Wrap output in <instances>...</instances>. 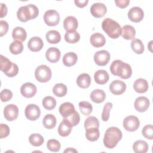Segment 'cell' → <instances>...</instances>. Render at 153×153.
Segmentation results:
<instances>
[{
  "label": "cell",
  "mask_w": 153,
  "mask_h": 153,
  "mask_svg": "<svg viewBox=\"0 0 153 153\" xmlns=\"http://www.w3.org/2000/svg\"><path fill=\"white\" fill-rule=\"evenodd\" d=\"M110 71L114 75L119 76L122 79H128L132 74L130 65L120 60L112 62L110 66Z\"/></svg>",
  "instance_id": "cell-1"
},
{
  "label": "cell",
  "mask_w": 153,
  "mask_h": 153,
  "mask_svg": "<svg viewBox=\"0 0 153 153\" xmlns=\"http://www.w3.org/2000/svg\"><path fill=\"white\" fill-rule=\"evenodd\" d=\"M122 137L123 134L120 129L116 127H111L105 131L103 137L104 145L107 148L112 149L117 146Z\"/></svg>",
  "instance_id": "cell-2"
},
{
  "label": "cell",
  "mask_w": 153,
  "mask_h": 153,
  "mask_svg": "<svg viewBox=\"0 0 153 153\" xmlns=\"http://www.w3.org/2000/svg\"><path fill=\"white\" fill-rule=\"evenodd\" d=\"M102 27L111 38L117 39L121 34V27L120 24L112 19H105L102 23Z\"/></svg>",
  "instance_id": "cell-3"
},
{
  "label": "cell",
  "mask_w": 153,
  "mask_h": 153,
  "mask_svg": "<svg viewBox=\"0 0 153 153\" xmlns=\"http://www.w3.org/2000/svg\"><path fill=\"white\" fill-rule=\"evenodd\" d=\"M52 72L50 68L47 65L38 66L35 71L36 79L40 82H47L50 80Z\"/></svg>",
  "instance_id": "cell-4"
},
{
  "label": "cell",
  "mask_w": 153,
  "mask_h": 153,
  "mask_svg": "<svg viewBox=\"0 0 153 153\" xmlns=\"http://www.w3.org/2000/svg\"><path fill=\"white\" fill-rule=\"evenodd\" d=\"M44 20L47 25L54 26L57 25L60 22V15L54 10H48L44 14Z\"/></svg>",
  "instance_id": "cell-5"
},
{
  "label": "cell",
  "mask_w": 153,
  "mask_h": 153,
  "mask_svg": "<svg viewBox=\"0 0 153 153\" xmlns=\"http://www.w3.org/2000/svg\"><path fill=\"white\" fill-rule=\"evenodd\" d=\"M123 124L124 129L128 131L133 132L138 129L140 126V121L137 117L129 115L124 118Z\"/></svg>",
  "instance_id": "cell-6"
},
{
  "label": "cell",
  "mask_w": 153,
  "mask_h": 153,
  "mask_svg": "<svg viewBox=\"0 0 153 153\" xmlns=\"http://www.w3.org/2000/svg\"><path fill=\"white\" fill-rule=\"evenodd\" d=\"M26 117L30 121H35L39 118L41 110L39 107L35 104L28 105L25 111Z\"/></svg>",
  "instance_id": "cell-7"
},
{
  "label": "cell",
  "mask_w": 153,
  "mask_h": 153,
  "mask_svg": "<svg viewBox=\"0 0 153 153\" xmlns=\"http://www.w3.org/2000/svg\"><path fill=\"white\" fill-rule=\"evenodd\" d=\"M110 53L106 50L97 51L94 55V61L96 65L100 66L106 65L110 60Z\"/></svg>",
  "instance_id": "cell-8"
},
{
  "label": "cell",
  "mask_w": 153,
  "mask_h": 153,
  "mask_svg": "<svg viewBox=\"0 0 153 153\" xmlns=\"http://www.w3.org/2000/svg\"><path fill=\"white\" fill-rule=\"evenodd\" d=\"M19 115L18 107L13 104L7 105L4 109V115L5 118L9 121H12L17 119Z\"/></svg>",
  "instance_id": "cell-9"
},
{
  "label": "cell",
  "mask_w": 153,
  "mask_h": 153,
  "mask_svg": "<svg viewBox=\"0 0 153 153\" xmlns=\"http://www.w3.org/2000/svg\"><path fill=\"white\" fill-rule=\"evenodd\" d=\"M107 12V8L105 4L100 2L94 3L90 8V13L96 18L103 17Z\"/></svg>",
  "instance_id": "cell-10"
},
{
  "label": "cell",
  "mask_w": 153,
  "mask_h": 153,
  "mask_svg": "<svg viewBox=\"0 0 153 153\" xmlns=\"http://www.w3.org/2000/svg\"><path fill=\"white\" fill-rule=\"evenodd\" d=\"M144 17L143 11L138 7H134L130 8L128 12V17L133 22L139 23L142 20Z\"/></svg>",
  "instance_id": "cell-11"
},
{
  "label": "cell",
  "mask_w": 153,
  "mask_h": 153,
  "mask_svg": "<svg viewBox=\"0 0 153 153\" xmlns=\"http://www.w3.org/2000/svg\"><path fill=\"white\" fill-rule=\"evenodd\" d=\"M126 90V84L121 80H114L109 85L110 91L115 95H120L124 93Z\"/></svg>",
  "instance_id": "cell-12"
},
{
  "label": "cell",
  "mask_w": 153,
  "mask_h": 153,
  "mask_svg": "<svg viewBox=\"0 0 153 153\" xmlns=\"http://www.w3.org/2000/svg\"><path fill=\"white\" fill-rule=\"evenodd\" d=\"M20 93L25 97L31 98L36 93V87L31 82H26L21 86Z\"/></svg>",
  "instance_id": "cell-13"
},
{
  "label": "cell",
  "mask_w": 153,
  "mask_h": 153,
  "mask_svg": "<svg viewBox=\"0 0 153 153\" xmlns=\"http://www.w3.org/2000/svg\"><path fill=\"white\" fill-rule=\"evenodd\" d=\"M134 108L139 112H145L149 106V99L143 96H140L136 99L134 101Z\"/></svg>",
  "instance_id": "cell-14"
},
{
  "label": "cell",
  "mask_w": 153,
  "mask_h": 153,
  "mask_svg": "<svg viewBox=\"0 0 153 153\" xmlns=\"http://www.w3.org/2000/svg\"><path fill=\"white\" fill-rule=\"evenodd\" d=\"M78 26V20L74 16H68L63 21V27L66 32H75Z\"/></svg>",
  "instance_id": "cell-15"
},
{
  "label": "cell",
  "mask_w": 153,
  "mask_h": 153,
  "mask_svg": "<svg viewBox=\"0 0 153 153\" xmlns=\"http://www.w3.org/2000/svg\"><path fill=\"white\" fill-rule=\"evenodd\" d=\"M17 16L18 19L22 22H26L29 20L32 19L30 10L28 5L21 7L17 12Z\"/></svg>",
  "instance_id": "cell-16"
},
{
  "label": "cell",
  "mask_w": 153,
  "mask_h": 153,
  "mask_svg": "<svg viewBox=\"0 0 153 153\" xmlns=\"http://www.w3.org/2000/svg\"><path fill=\"white\" fill-rule=\"evenodd\" d=\"M44 46V43L41 38L38 36H34L31 38L27 42V47L29 49L33 52H37L40 51Z\"/></svg>",
  "instance_id": "cell-17"
},
{
  "label": "cell",
  "mask_w": 153,
  "mask_h": 153,
  "mask_svg": "<svg viewBox=\"0 0 153 153\" xmlns=\"http://www.w3.org/2000/svg\"><path fill=\"white\" fill-rule=\"evenodd\" d=\"M61 53L60 50L56 47L49 48L45 53L47 60L51 63L57 62L60 58Z\"/></svg>",
  "instance_id": "cell-18"
},
{
  "label": "cell",
  "mask_w": 153,
  "mask_h": 153,
  "mask_svg": "<svg viewBox=\"0 0 153 153\" xmlns=\"http://www.w3.org/2000/svg\"><path fill=\"white\" fill-rule=\"evenodd\" d=\"M72 127V124L66 119L63 118L58 127V133L62 137H66L71 133Z\"/></svg>",
  "instance_id": "cell-19"
},
{
  "label": "cell",
  "mask_w": 153,
  "mask_h": 153,
  "mask_svg": "<svg viewBox=\"0 0 153 153\" xmlns=\"http://www.w3.org/2000/svg\"><path fill=\"white\" fill-rule=\"evenodd\" d=\"M91 44L96 48L103 47L106 43L105 36L100 33L97 32L93 33L90 38Z\"/></svg>",
  "instance_id": "cell-20"
},
{
  "label": "cell",
  "mask_w": 153,
  "mask_h": 153,
  "mask_svg": "<svg viewBox=\"0 0 153 153\" xmlns=\"http://www.w3.org/2000/svg\"><path fill=\"white\" fill-rule=\"evenodd\" d=\"M75 111V110L74 105L70 102H65L59 107V112L63 118L68 117Z\"/></svg>",
  "instance_id": "cell-21"
},
{
  "label": "cell",
  "mask_w": 153,
  "mask_h": 153,
  "mask_svg": "<svg viewBox=\"0 0 153 153\" xmlns=\"http://www.w3.org/2000/svg\"><path fill=\"white\" fill-rule=\"evenodd\" d=\"M121 36L127 40L134 39L136 35V30L134 27L131 25H124L121 27Z\"/></svg>",
  "instance_id": "cell-22"
},
{
  "label": "cell",
  "mask_w": 153,
  "mask_h": 153,
  "mask_svg": "<svg viewBox=\"0 0 153 153\" xmlns=\"http://www.w3.org/2000/svg\"><path fill=\"white\" fill-rule=\"evenodd\" d=\"M148 83L147 81L143 78L137 79L133 84L134 91L139 93H145L148 89Z\"/></svg>",
  "instance_id": "cell-23"
},
{
  "label": "cell",
  "mask_w": 153,
  "mask_h": 153,
  "mask_svg": "<svg viewBox=\"0 0 153 153\" xmlns=\"http://www.w3.org/2000/svg\"><path fill=\"white\" fill-rule=\"evenodd\" d=\"M94 78L95 82L98 84H106L109 78L108 72L103 69L98 70L94 74Z\"/></svg>",
  "instance_id": "cell-24"
},
{
  "label": "cell",
  "mask_w": 153,
  "mask_h": 153,
  "mask_svg": "<svg viewBox=\"0 0 153 153\" xmlns=\"http://www.w3.org/2000/svg\"><path fill=\"white\" fill-rule=\"evenodd\" d=\"M76 84L82 88H88L91 84V77L86 73L80 74L76 79Z\"/></svg>",
  "instance_id": "cell-25"
},
{
  "label": "cell",
  "mask_w": 153,
  "mask_h": 153,
  "mask_svg": "<svg viewBox=\"0 0 153 153\" xmlns=\"http://www.w3.org/2000/svg\"><path fill=\"white\" fill-rule=\"evenodd\" d=\"M90 99L93 102L96 103H100L105 100L106 94L102 90L96 89L91 93Z\"/></svg>",
  "instance_id": "cell-26"
},
{
  "label": "cell",
  "mask_w": 153,
  "mask_h": 153,
  "mask_svg": "<svg viewBox=\"0 0 153 153\" xmlns=\"http://www.w3.org/2000/svg\"><path fill=\"white\" fill-rule=\"evenodd\" d=\"M78 60L77 55L74 52H68L66 53L63 57V63L67 67L72 66L76 63Z\"/></svg>",
  "instance_id": "cell-27"
},
{
  "label": "cell",
  "mask_w": 153,
  "mask_h": 153,
  "mask_svg": "<svg viewBox=\"0 0 153 153\" xmlns=\"http://www.w3.org/2000/svg\"><path fill=\"white\" fill-rule=\"evenodd\" d=\"M12 37L15 40H18L20 41H24L26 39L27 33L25 29L22 27L17 26L13 30Z\"/></svg>",
  "instance_id": "cell-28"
},
{
  "label": "cell",
  "mask_w": 153,
  "mask_h": 153,
  "mask_svg": "<svg viewBox=\"0 0 153 153\" xmlns=\"http://www.w3.org/2000/svg\"><path fill=\"white\" fill-rule=\"evenodd\" d=\"M148 148V144L142 140H136L133 145V150L136 153H145Z\"/></svg>",
  "instance_id": "cell-29"
},
{
  "label": "cell",
  "mask_w": 153,
  "mask_h": 153,
  "mask_svg": "<svg viewBox=\"0 0 153 153\" xmlns=\"http://www.w3.org/2000/svg\"><path fill=\"white\" fill-rule=\"evenodd\" d=\"M45 37H46L47 41L49 43L53 44L59 43L61 40V35L60 33L58 31L55 30L48 31Z\"/></svg>",
  "instance_id": "cell-30"
},
{
  "label": "cell",
  "mask_w": 153,
  "mask_h": 153,
  "mask_svg": "<svg viewBox=\"0 0 153 153\" xmlns=\"http://www.w3.org/2000/svg\"><path fill=\"white\" fill-rule=\"evenodd\" d=\"M100 136V132L97 128L91 127L85 129V137L89 141H96Z\"/></svg>",
  "instance_id": "cell-31"
},
{
  "label": "cell",
  "mask_w": 153,
  "mask_h": 153,
  "mask_svg": "<svg viewBox=\"0 0 153 153\" xmlns=\"http://www.w3.org/2000/svg\"><path fill=\"white\" fill-rule=\"evenodd\" d=\"M42 124L45 128L47 129H52L56 126V118L53 114H47L44 117Z\"/></svg>",
  "instance_id": "cell-32"
},
{
  "label": "cell",
  "mask_w": 153,
  "mask_h": 153,
  "mask_svg": "<svg viewBox=\"0 0 153 153\" xmlns=\"http://www.w3.org/2000/svg\"><path fill=\"white\" fill-rule=\"evenodd\" d=\"M67 87L62 83L56 84L53 88V93L57 97H63L67 94Z\"/></svg>",
  "instance_id": "cell-33"
},
{
  "label": "cell",
  "mask_w": 153,
  "mask_h": 153,
  "mask_svg": "<svg viewBox=\"0 0 153 153\" xmlns=\"http://www.w3.org/2000/svg\"><path fill=\"white\" fill-rule=\"evenodd\" d=\"M132 50L137 54H141L144 51V45L142 41L139 39H134L131 42Z\"/></svg>",
  "instance_id": "cell-34"
},
{
  "label": "cell",
  "mask_w": 153,
  "mask_h": 153,
  "mask_svg": "<svg viewBox=\"0 0 153 153\" xmlns=\"http://www.w3.org/2000/svg\"><path fill=\"white\" fill-rule=\"evenodd\" d=\"M13 63L7 57L1 55L0 58V68L1 71H2L5 74L10 71L13 66Z\"/></svg>",
  "instance_id": "cell-35"
},
{
  "label": "cell",
  "mask_w": 153,
  "mask_h": 153,
  "mask_svg": "<svg viewBox=\"0 0 153 153\" xmlns=\"http://www.w3.org/2000/svg\"><path fill=\"white\" fill-rule=\"evenodd\" d=\"M9 49L10 52L13 54H20L23 50V43L20 41H14L10 45Z\"/></svg>",
  "instance_id": "cell-36"
},
{
  "label": "cell",
  "mask_w": 153,
  "mask_h": 153,
  "mask_svg": "<svg viewBox=\"0 0 153 153\" xmlns=\"http://www.w3.org/2000/svg\"><path fill=\"white\" fill-rule=\"evenodd\" d=\"M29 141L32 145L34 146H39L43 144L44 139L40 134L33 133L30 135Z\"/></svg>",
  "instance_id": "cell-37"
},
{
  "label": "cell",
  "mask_w": 153,
  "mask_h": 153,
  "mask_svg": "<svg viewBox=\"0 0 153 153\" xmlns=\"http://www.w3.org/2000/svg\"><path fill=\"white\" fill-rule=\"evenodd\" d=\"M80 39V35L78 32H66L65 35V40L70 44H75Z\"/></svg>",
  "instance_id": "cell-38"
},
{
  "label": "cell",
  "mask_w": 153,
  "mask_h": 153,
  "mask_svg": "<svg viewBox=\"0 0 153 153\" xmlns=\"http://www.w3.org/2000/svg\"><path fill=\"white\" fill-rule=\"evenodd\" d=\"M42 103L45 109L50 111L56 107V100L51 96H46L43 99Z\"/></svg>",
  "instance_id": "cell-39"
},
{
  "label": "cell",
  "mask_w": 153,
  "mask_h": 153,
  "mask_svg": "<svg viewBox=\"0 0 153 153\" xmlns=\"http://www.w3.org/2000/svg\"><path fill=\"white\" fill-rule=\"evenodd\" d=\"M78 105L79 110L83 115L87 116L91 113L93 110V106L90 103L86 101H82L79 103Z\"/></svg>",
  "instance_id": "cell-40"
},
{
  "label": "cell",
  "mask_w": 153,
  "mask_h": 153,
  "mask_svg": "<svg viewBox=\"0 0 153 153\" xmlns=\"http://www.w3.org/2000/svg\"><path fill=\"white\" fill-rule=\"evenodd\" d=\"M84 127L85 129L91 127H95L99 128V122L98 119L93 116L88 117L84 121Z\"/></svg>",
  "instance_id": "cell-41"
},
{
  "label": "cell",
  "mask_w": 153,
  "mask_h": 153,
  "mask_svg": "<svg viewBox=\"0 0 153 153\" xmlns=\"http://www.w3.org/2000/svg\"><path fill=\"white\" fill-rule=\"evenodd\" d=\"M47 148L52 152H58L61 147L60 143L56 139H50L47 143Z\"/></svg>",
  "instance_id": "cell-42"
},
{
  "label": "cell",
  "mask_w": 153,
  "mask_h": 153,
  "mask_svg": "<svg viewBox=\"0 0 153 153\" xmlns=\"http://www.w3.org/2000/svg\"><path fill=\"white\" fill-rule=\"evenodd\" d=\"M112 103L111 102H107L103 109L102 113V120L103 121H107L109 118V112L112 108Z\"/></svg>",
  "instance_id": "cell-43"
},
{
  "label": "cell",
  "mask_w": 153,
  "mask_h": 153,
  "mask_svg": "<svg viewBox=\"0 0 153 153\" xmlns=\"http://www.w3.org/2000/svg\"><path fill=\"white\" fill-rule=\"evenodd\" d=\"M143 136L149 140L153 139V126L151 124L145 126L142 130Z\"/></svg>",
  "instance_id": "cell-44"
},
{
  "label": "cell",
  "mask_w": 153,
  "mask_h": 153,
  "mask_svg": "<svg viewBox=\"0 0 153 153\" xmlns=\"http://www.w3.org/2000/svg\"><path fill=\"white\" fill-rule=\"evenodd\" d=\"M65 118L66 119L72 124L73 127L78 125L80 121V116L77 111H75L73 114H72L68 117Z\"/></svg>",
  "instance_id": "cell-45"
},
{
  "label": "cell",
  "mask_w": 153,
  "mask_h": 153,
  "mask_svg": "<svg viewBox=\"0 0 153 153\" xmlns=\"http://www.w3.org/2000/svg\"><path fill=\"white\" fill-rule=\"evenodd\" d=\"M1 100L2 102H8L13 97V93L8 89H4L1 92Z\"/></svg>",
  "instance_id": "cell-46"
},
{
  "label": "cell",
  "mask_w": 153,
  "mask_h": 153,
  "mask_svg": "<svg viewBox=\"0 0 153 153\" xmlns=\"http://www.w3.org/2000/svg\"><path fill=\"white\" fill-rule=\"evenodd\" d=\"M0 138L2 139L7 137L10 134V128L5 124H1L0 125Z\"/></svg>",
  "instance_id": "cell-47"
},
{
  "label": "cell",
  "mask_w": 153,
  "mask_h": 153,
  "mask_svg": "<svg viewBox=\"0 0 153 153\" xmlns=\"http://www.w3.org/2000/svg\"><path fill=\"white\" fill-rule=\"evenodd\" d=\"M8 24L6 21H0V36H3L5 35L8 30Z\"/></svg>",
  "instance_id": "cell-48"
},
{
  "label": "cell",
  "mask_w": 153,
  "mask_h": 153,
  "mask_svg": "<svg viewBox=\"0 0 153 153\" xmlns=\"http://www.w3.org/2000/svg\"><path fill=\"white\" fill-rule=\"evenodd\" d=\"M18 72H19V68L16 63H13L11 69L5 75L9 77H13V76L17 75Z\"/></svg>",
  "instance_id": "cell-49"
},
{
  "label": "cell",
  "mask_w": 153,
  "mask_h": 153,
  "mask_svg": "<svg viewBox=\"0 0 153 153\" xmlns=\"http://www.w3.org/2000/svg\"><path fill=\"white\" fill-rule=\"evenodd\" d=\"M115 3L118 7H120V8H124L128 5L130 3V1L129 0H116L115 1Z\"/></svg>",
  "instance_id": "cell-50"
},
{
  "label": "cell",
  "mask_w": 153,
  "mask_h": 153,
  "mask_svg": "<svg viewBox=\"0 0 153 153\" xmlns=\"http://www.w3.org/2000/svg\"><path fill=\"white\" fill-rule=\"evenodd\" d=\"M74 2L77 7H78L79 8H83L87 5L88 1V0H81H81H75Z\"/></svg>",
  "instance_id": "cell-51"
},
{
  "label": "cell",
  "mask_w": 153,
  "mask_h": 153,
  "mask_svg": "<svg viewBox=\"0 0 153 153\" xmlns=\"http://www.w3.org/2000/svg\"><path fill=\"white\" fill-rule=\"evenodd\" d=\"M1 18L5 17L7 14V8L5 4L1 3Z\"/></svg>",
  "instance_id": "cell-52"
},
{
  "label": "cell",
  "mask_w": 153,
  "mask_h": 153,
  "mask_svg": "<svg viewBox=\"0 0 153 153\" xmlns=\"http://www.w3.org/2000/svg\"><path fill=\"white\" fill-rule=\"evenodd\" d=\"M78 151L75 149L74 148H68V149H66L65 151H64V152H77Z\"/></svg>",
  "instance_id": "cell-53"
},
{
  "label": "cell",
  "mask_w": 153,
  "mask_h": 153,
  "mask_svg": "<svg viewBox=\"0 0 153 153\" xmlns=\"http://www.w3.org/2000/svg\"><path fill=\"white\" fill-rule=\"evenodd\" d=\"M152 41H150V42H149V44H150V45H148V48H149V50H150V51L152 52V51H151V48H152Z\"/></svg>",
  "instance_id": "cell-54"
}]
</instances>
